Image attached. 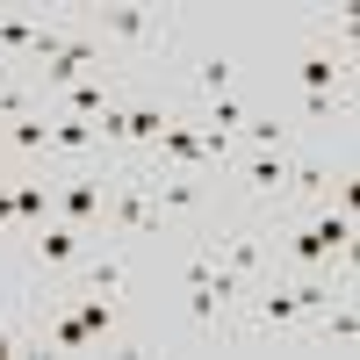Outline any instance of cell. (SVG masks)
Wrapping results in <instances>:
<instances>
[{
  "mask_svg": "<svg viewBox=\"0 0 360 360\" xmlns=\"http://www.w3.org/2000/svg\"><path fill=\"white\" fill-rule=\"evenodd\" d=\"M332 252H353V217H346V209H317V217L288 238V259L303 266V274H324Z\"/></svg>",
  "mask_w": 360,
  "mask_h": 360,
  "instance_id": "1",
  "label": "cell"
},
{
  "mask_svg": "<svg viewBox=\"0 0 360 360\" xmlns=\"http://www.w3.org/2000/svg\"><path fill=\"white\" fill-rule=\"evenodd\" d=\"M94 37H115V44H130V51H159L166 44V15H152V8H101Z\"/></svg>",
  "mask_w": 360,
  "mask_h": 360,
  "instance_id": "2",
  "label": "cell"
},
{
  "mask_svg": "<svg viewBox=\"0 0 360 360\" xmlns=\"http://www.w3.org/2000/svg\"><path fill=\"white\" fill-rule=\"evenodd\" d=\"M209 259L231 266L238 281H252L259 266H266V245H259V231H224V238H209Z\"/></svg>",
  "mask_w": 360,
  "mask_h": 360,
  "instance_id": "3",
  "label": "cell"
},
{
  "mask_svg": "<svg viewBox=\"0 0 360 360\" xmlns=\"http://www.w3.org/2000/svg\"><path fill=\"white\" fill-rule=\"evenodd\" d=\"M108 101H115V79L94 72V79H79V86H65V94H58V115H79V123H94Z\"/></svg>",
  "mask_w": 360,
  "mask_h": 360,
  "instance_id": "4",
  "label": "cell"
},
{
  "mask_svg": "<svg viewBox=\"0 0 360 360\" xmlns=\"http://www.w3.org/2000/svg\"><path fill=\"white\" fill-rule=\"evenodd\" d=\"M108 180H115V173H108ZM108 180H101V173H79L72 188H65V224H72V231H86V224L101 217V202H108Z\"/></svg>",
  "mask_w": 360,
  "mask_h": 360,
  "instance_id": "5",
  "label": "cell"
},
{
  "mask_svg": "<svg viewBox=\"0 0 360 360\" xmlns=\"http://www.w3.org/2000/svg\"><path fill=\"white\" fill-rule=\"evenodd\" d=\"M238 180H245L252 195H274L281 202L288 195V152H252L245 166H238Z\"/></svg>",
  "mask_w": 360,
  "mask_h": 360,
  "instance_id": "6",
  "label": "cell"
},
{
  "mask_svg": "<svg viewBox=\"0 0 360 360\" xmlns=\"http://www.w3.org/2000/svg\"><path fill=\"white\" fill-rule=\"evenodd\" d=\"M79 238H86V231H72V224H51V231L37 238V259H44V266H72V259H79Z\"/></svg>",
  "mask_w": 360,
  "mask_h": 360,
  "instance_id": "7",
  "label": "cell"
},
{
  "mask_svg": "<svg viewBox=\"0 0 360 360\" xmlns=\"http://www.w3.org/2000/svg\"><path fill=\"white\" fill-rule=\"evenodd\" d=\"M51 152H101V137L79 115H51Z\"/></svg>",
  "mask_w": 360,
  "mask_h": 360,
  "instance_id": "8",
  "label": "cell"
},
{
  "mask_svg": "<svg viewBox=\"0 0 360 360\" xmlns=\"http://www.w3.org/2000/svg\"><path fill=\"white\" fill-rule=\"evenodd\" d=\"M37 37H44V22H29V15H0V51H8V58H37Z\"/></svg>",
  "mask_w": 360,
  "mask_h": 360,
  "instance_id": "9",
  "label": "cell"
},
{
  "mask_svg": "<svg viewBox=\"0 0 360 360\" xmlns=\"http://www.w3.org/2000/svg\"><path fill=\"white\" fill-rule=\"evenodd\" d=\"M238 137H245L252 152H288V123H281V115H245Z\"/></svg>",
  "mask_w": 360,
  "mask_h": 360,
  "instance_id": "10",
  "label": "cell"
},
{
  "mask_svg": "<svg viewBox=\"0 0 360 360\" xmlns=\"http://www.w3.org/2000/svg\"><path fill=\"white\" fill-rule=\"evenodd\" d=\"M339 86V58L332 51H303V101L310 94H332Z\"/></svg>",
  "mask_w": 360,
  "mask_h": 360,
  "instance_id": "11",
  "label": "cell"
},
{
  "mask_svg": "<svg viewBox=\"0 0 360 360\" xmlns=\"http://www.w3.org/2000/svg\"><path fill=\"white\" fill-rule=\"evenodd\" d=\"M72 317H79L94 339H108V332H115V295H94V288H79V310H72Z\"/></svg>",
  "mask_w": 360,
  "mask_h": 360,
  "instance_id": "12",
  "label": "cell"
},
{
  "mask_svg": "<svg viewBox=\"0 0 360 360\" xmlns=\"http://www.w3.org/2000/svg\"><path fill=\"white\" fill-rule=\"evenodd\" d=\"M202 130L238 137V130H245V101H238V94H217V101H209V115H202Z\"/></svg>",
  "mask_w": 360,
  "mask_h": 360,
  "instance_id": "13",
  "label": "cell"
},
{
  "mask_svg": "<svg viewBox=\"0 0 360 360\" xmlns=\"http://www.w3.org/2000/svg\"><path fill=\"white\" fill-rule=\"evenodd\" d=\"M15 152H51V115H15Z\"/></svg>",
  "mask_w": 360,
  "mask_h": 360,
  "instance_id": "14",
  "label": "cell"
},
{
  "mask_svg": "<svg viewBox=\"0 0 360 360\" xmlns=\"http://www.w3.org/2000/svg\"><path fill=\"white\" fill-rule=\"evenodd\" d=\"M324 339H332V346H353V339H360V317H353L346 295H339V310L324 303Z\"/></svg>",
  "mask_w": 360,
  "mask_h": 360,
  "instance_id": "15",
  "label": "cell"
},
{
  "mask_svg": "<svg viewBox=\"0 0 360 360\" xmlns=\"http://www.w3.org/2000/svg\"><path fill=\"white\" fill-rule=\"evenodd\" d=\"M231 79H238V65H231L224 51H217V58H202V94H209V101H217V94H231Z\"/></svg>",
  "mask_w": 360,
  "mask_h": 360,
  "instance_id": "16",
  "label": "cell"
},
{
  "mask_svg": "<svg viewBox=\"0 0 360 360\" xmlns=\"http://www.w3.org/2000/svg\"><path fill=\"white\" fill-rule=\"evenodd\" d=\"M44 332H51L58 346H65V353H86V346H94V332H86V324H79V317H51V324H44Z\"/></svg>",
  "mask_w": 360,
  "mask_h": 360,
  "instance_id": "17",
  "label": "cell"
},
{
  "mask_svg": "<svg viewBox=\"0 0 360 360\" xmlns=\"http://www.w3.org/2000/svg\"><path fill=\"white\" fill-rule=\"evenodd\" d=\"M86 288H94V295H115V288H123V266H115V259H94V266H86Z\"/></svg>",
  "mask_w": 360,
  "mask_h": 360,
  "instance_id": "18",
  "label": "cell"
},
{
  "mask_svg": "<svg viewBox=\"0 0 360 360\" xmlns=\"http://www.w3.org/2000/svg\"><path fill=\"white\" fill-rule=\"evenodd\" d=\"M8 353H22V332H8V324H0V360Z\"/></svg>",
  "mask_w": 360,
  "mask_h": 360,
  "instance_id": "19",
  "label": "cell"
},
{
  "mask_svg": "<svg viewBox=\"0 0 360 360\" xmlns=\"http://www.w3.org/2000/svg\"><path fill=\"white\" fill-rule=\"evenodd\" d=\"M0 202H8V173H0Z\"/></svg>",
  "mask_w": 360,
  "mask_h": 360,
  "instance_id": "20",
  "label": "cell"
}]
</instances>
